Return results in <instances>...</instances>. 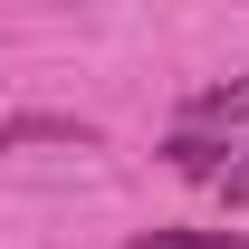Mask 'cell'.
Returning <instances> with one entry per match:
<instances>
[{"mask_svg": "<svg viewBox=\"0 0 249 249\" xmlns=\"http://www.w3.org/2000/svg\"><path fill=\"white\" fill-rule=\"evenodd\" d=\"M163 163H173V173H230V163H240V154H230V144H220L211 124H182V134H173V144H163Z\"/></svg>", "mask_w": 249, "mask_h": 249, "instance_id": "7a4b0ae2", "label": "cell"}, {"mask_svg": "<svg viewBox=\"0 0 249 249\" xmlns=\"http://www.w3.org/2000/svg\"><path fill=\"white\" fill-rule=\"evenodd\" d=\"M124 249H249V230H134Z\"/></svg>", "mask_w": 249, "mask_h": 249, "instance_id": "277c9868", "label": "cell"}, {"mask_svg": "<svg viewBox=\"0 0 249 249\" xmlns=\"http://www.w3.org/2000/svg\"><path fill=\"white\" fill-rule=\"evenodd\" d=\"M192 124H211V134L249 124V77H230V87H201V96H192Z\"/></svg>", "mask_w": 249, "mask_h": 249, "instance_id": "3957f363", "label": "cell"}, {"mask_svg": "<svg viewBox=\"0 0 249 249\" xmlns=\"http://www.w3.org/2000/svg\"><path fill=\"white\" fill-rule=\"evenodd\" d=\"M220 192H230V211H249V154L230 163V173H220Z\"/></svg>", "mask_w": 249, "mask_h": 249, "instance_id": "5b68a950", "label": "cell"}, {"mask_svg": "<svg viewBox=\"0 0 249 249\" xmlns=\"http://www.w3.org/2000/svg\"><path fill=\"white\" fill-rule=\"evenodd\" d=\"M29 144L96 154V124H87V115H0V154H29Z\"/></svg>", "mask_w": 249, "mask_h": 249, "instance_id": "6da1fadb", "label": "cell"}]
</instances>
